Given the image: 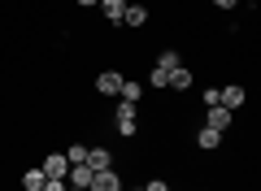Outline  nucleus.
Here are the masks:
<instances>
[{
	"instance_id": "nucleus-15",
	"label": "nucleus",
	"mask_w": 261,
	"mask_h": 191,
	"mask_svg": "<svg viewBox=\"0 0 261 191\" xmlns=\"http://www.w3.org/2000/svg\"><path fill=\"white\" fill-rule=\"evenodd\" d=\"M178 65H183V52L178 48H161L157 52V70H178Z\"/></svg>"
},
{
	"instance_id": "nucleus-10",
	"label": "nucleus",
	"mask_w": 261,
	"mask_h": 191,
	"mask_svg": "<svg viewBox=\"0 0 261 191\" xmlns=\"http://www.w3.org/2000/svg\"><path fill=\"white\" fill-rule=\"evenodd\" d=\"M96 9L105 13V22H109V26H122V13H126V0H100Z\"/></svg>"
},
{
	"instance_id": "nucleus-6",
	"label": "nucleus",
	"mask_w": 261,
	"mask_h": 191,
	"mask_svg": "<svg viewBox=\"0 0 261 191\" xmlns=\"http://www.w3.org/2000/svg\"><path fill=\"white\" fill-rule=\"evenodd\" d=\"M87 191H122L118 170H96V174H92V182H87Z\"/></svg>"
},
{
	"instance_id": "nucleus-9",
	"label": "nucleus",
	"mask_w": 261,
	"mask_h": 191,
	"mask_svg": "<svg viewBox=\"0 0 261 191\" xmlns=\"http://www.w3.org/2000/svg\"><path fill=\"white\" fill-rule=\"evenodd\" d=\"M122 26L144 31V26H148V5H126V13H122Z\"/></svg>"
},
{
	"instance_id": "nucleus-8",
	"label": "nucleus",
	"mask_w": 261,
	"mask_h": 191,
	"mask_svg": "<svg viewBox=\"0 0 261 191\" xmlns=\"http://www.w3.org/2000/svg\"><path fill=\"white\" fill-rule=\"evenodd\" d=\"M192 83H196L192 65H178V70H170V91H178V96H187V91H192Z\"/></svg>"
},
{
	"instance_id": "nucleus-7",
	"label": "nucleus",
	"mask_w": 261,
	"mask_h": 191,
	"mask_svg": "<svg viewBox=\"0 0 261 191\" xmlns=\"http://www.w3.org/2000/svg\"><path fill=\"white\" fill-rule=\"evenodd\" d=\"M222 130H209V126H196V148H200V152H218V148H222Z\"/></svg>"
},
{
	"instance_id": "nucleus-19",
	"label": "nucleus",
	"mask_w": 261,
	"mask_h": 191,
	"mask_svg": "<svg viewBox=\"0 0 261 191\" xmlns=\"http://www.w3.org/2000/svg\"><path fill=\"white\" fill-rule=\"evenodd\" d=\"M200 104H205V109H209V104H218V87H205V91H200Z\"/></svg>"
},
{
	"instance_id": "nucleus-13",
	"label": "nucleus",
	"mask_w": 261,
	"mask_h": 191,
	"mask_svg": "<svg viewBox=\"0 0 261 191\" xmlns=\"http://www.w3.org/2000/svg\"><path fill=\"white\" fill-rule=\"evenodd\" d=\"M87 165L92 170H113V152L109 148H87Z\"/></svg>"
},
{
	"instance_id": "nucleus-2",
	"label": "nucleus",
	"mask_w": 261,
	"mask_h": 191,
	"mask_svg": "<svg viewBox=\"0 0 261 191\" xmlns=\"http://www.w3.org/2000/svg\"><path fill=\"white\" fill-rule=\"evenodd\" d=\"M122 78H126L122 70H100V74H96V83H92V87H96V96H109V100H113V96L122 91Z\"/></svg>"
},
{
	"instance_id": "nucleus-11",
	"label": "nucleus",
	"mask_w": 261,
	"mask_h": 191,
	"mask_svg": "<svg viewBox=\"0 0 261 191\" xmlns=\"http://www.w3.org/2000/svg\"><path fill=\"white\" fill-rule=\"evenodd\" d=\"M18 187L22 191H44V170H39V165H27L22 178H18Z\"/></svg>"
},
{
	"instance_id": "nucleus-17",
	"label": "nucleus",
	"mask_w": 261,
	"mask_h": 191,
	"mask_svg": "<svg viewBox=\"0 0 261 191\" xmlns=\"http://www.w3.org/2000/svg\"><path fill=\"white\" fill-rule=\"evenodd\" d=\"M148 83H152L157 91H166V87H170V70H157V65H152V70H148Z\"/></svg>"
},
{
	"instance_id": "nucleus-14",
	"label": "nucleus",
	"mask_w": 261,
	"mask_h": 191,
	"mask_svg": "<svg viewBox=\"0 0 261 191\" xmlns=\"http://www.w3.org/2000/svg\"><path fill=\"white\" fill-rule=\"evenodd\" d=\"M122 100H130V104H140L144 100V83L140 78H122V91H118Z\"/></svg>"
},
{
	"instance_id": "nucleus-22",
	"label": "nucleus",
	"mask_w": 261,
	"mask_h": 191,
	"mask_svg": "<svg viewBox=\"0 0 261 191\" xmlns=\"http://www.w3.org/2000/svg\"><path fill=\"white\" fill-rule=\"evenodd\" d=\"M79 9H96V5H100V0H74Z\"/></svg>"
},
{
	"instance_id": "nucleus-1",
	"label": "nucleus",
	"mask_w": 261,
	"mask_h": 191,
	"mask_svg": "<svg viewBox=\"0 0 261 191\" xmlns=\"http://www.w3.org/2000/svg\"><path fill=\"white\" fill-rule=\"evenodd\" d=\"M113 126H118V139H135L140 135V104L118 100L113 104Z\"/></svg>"
},
{
	"instance_id": "nucleus-16",
	"label": "nucleus",
	"mask_w": 261,
	"mask_h": 191,
	"mask_svg": "<svg viewBox=\"0 0 261 191\" xmlns=\"http://www.w3.org/2000/svg\"><path fill=\"white\" fill-rule=\"evenodd\" d=\"M61 152H65V161H70V165H87V144H79V139H74V144H65Z\"/></svg>"
},
{
	"instance_id": "nucleus-20",
	"label": "nucleus",
	"mask_w": 261,
	"mask_h": 191,
	"mask_svg": "<svg viewBox=\"0 0 261 191\" xmlns=\"http://www.w3.org/2000/svg\"><path fill=\"white\" fill-rule=\"evenodd\" d=\"M44 191H65V178H44Z\"/></svg>"
},
{
	"instance_id": "nucleus-5",
	"label": "nucleus",
	"mask_w": 261,
	"mask_h": 191,
	"mask_svg": "<svg viewBox=\"0 0 261 191\" xmlns=\"http://www.w3.org/2000/svg\"><path fill=\"white\" fill-rule=\"evenodd\" d=\"M39 170H44V178H65L70 174V161H65V152H44Z\"/></svg>"
},
{
	"instance_id": "nucleus-18",
	"label": "nucleus",
	"mask_w": 261,
	"mask_h": 191,
	"mask_svg": "<svg viewBox=\"0 0 261 191\" xmlns=\"http://www.w3.org/2000/svg\"><path fill=\"white\" fill-rule=\"evenodd\" d=\"M140 191H170V178H148Z\"/></svg>"
},
{
	"instance_id": "nucleus-23",
	"label": "nucleus",
	"mask_w": 261,
	"mask_h": 191,
	"mask_svg": "<svg viewBox=\"0 0 261 191\" xmlns=\"http://www.w3.org/2000/svg\"><path fill=\"white\" fill-rule=\"evenodd\" d=\"M65 191H87V187H65Z\"/></svg>"
},
{
	"instance_id": "nucleus-24",
	"label": "nucleus",
	"mask_w": 261,
	"mask_h": 191,
	"mask_svg": "<svg viewBox=\"0 0 261 191\" xmlns=\"http://www.w3.org/2000/svg\"><path fill=\"white\" fill-rule=\"evenodd\" d=\"M200 191H214V187H200Z\"/></svg>"
},
{
	"instance_id": "nucleus-21",
	"label": "nucleus",
	"mask_w": 261,
	"mask_h": 191,
	"mask_svg": "<svg viewBox=\"0 0 261 191\" xmlns=\"http://www.w3.org/2000/svg\"><path fill=\"white\" fill-rule=\"evenodd\" d=\"M214 9H240V0H209Z\"/></svg>"
},
{
	"instance_id": "nucleus-3",
	"label": "nucleus",
	"mask_w": 261,
	"mask_h": 191,
	"mask_svg": "<svg viewBox=\"0 0 261 191\" xmlns=\"http://www.w3.org/2000/svg\"><path fill=\"white\" fill-rule=\"evenodd\" d=\"M218 104H222V109H244V104H248V91L240 87V83H226V87H218Z\"/></svg>"
},
{
	"instance_id": "nucleus-4",
	"label": "nucleus",
	"mask_w": 261,
	"mask_h": 191,
	"mask_svg": "<svg viewBox=\"0 0 261 191\" xmlns=\"http://www.w3.org/2000/svg\"><path fill=\"white\" fill-rule=\"evenodd\" d=\"M231 122H235V113H231V109H222V104H209V109H205V122H200V126L222 130V135H226V130H231Z\"/></svg>"
},
{
	"instance_id": "nucleus-12",
	"label": "nucleus",
	"mask_w": 261,
	"mask_h": 191,
	"mask_svg": "<svg viewBox=\"0 0 261 191\" xmlns=\"http://www.w3.org/2000/svg\"><path fill=\"white\" fill-rule=\"evenodd\" d=\"M92 165H70V174H65V187H87L92 182Z\"/></svg>"
}]
</instances>
